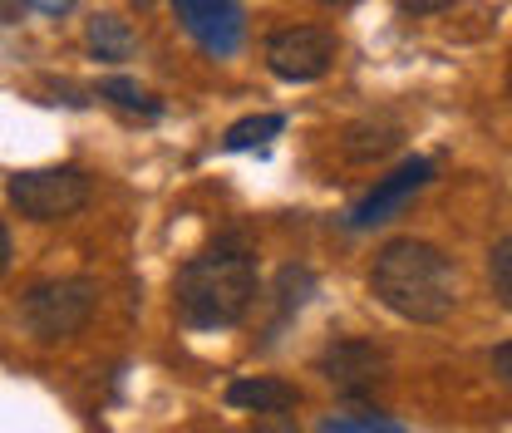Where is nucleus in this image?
I'll return each instance as SVG.
<instances>
[{
    "label": "nucleus",
    "instance_id": "f257e3e1",
    "mask_svg": "<svg viewBox=\"0 0 512 433\" xmlns=\"http://www.w3.org/2000/svg\"><path fill=\"white\" fill-rule=\"evenodd\" d=\"M256 306V261L242 237H217L178 271V315L192 330H227Z\"/></svg>",
    "mask_w": 512,
    "mask_h": 433
},
{
    "label": "nucleus",
    "instance_id": "f03ea898",
    "mask_svg": "<svg viewBox=\"0 0 512 433\" xmlns=\"http://www.w3.org/2000/svg\"><path fill=\"white\" fill-rule=\"evenodd\" d=\"M370 291L384 310H394L399 320L414 325H439L458 306V281H453V261L434 242L419 237H399L380 247L370 266Z\"/></svg>",
    "mask_w": 512,
    "mask_h": 433
},
{
    "label": "nucleus",
    "instance_id": "7ed1b4c3",
    "mask_svg": "<svg viewBox=\"0 0 512 433\" xmlns=\"http://www.w3.org/2000/svg\"><path fill=\"white\" fill-rule=\"evenodd\" d=\"M94 306H99V286H94L89 276L40 281V286H30L25 301H20V325H25L35 340L55 345V340L79 335V330L89 325Z\"/></svg>",
    "mask_w": 512,
    "mask_h": 433
},
{
    "label": "nucleus",
    "instance_id": "20e7f679",
    "mask_svg": "<svg viewBox=\"0 0 512 433\" xmlns=\"http://www.w3.org/2000/svg\"><path fill=\"white\" fill-rule=\"evenodd\" d=\"M10 207L30 222H64L89 202V173L84 168H30L10 178Z\"/></svg>",
    "mask_w": 512,
    "mask_h": 433
},
{
    "label": "nucleus",
    "instance_id": "39448f33",
    "mask_svg": "<svg viewBox=\"0 0 512 433\" xmlns=\"http://www.w3.org/2000/svg\"><path fill=\"white\" fill-rule=\"evenodd\" d=\"M316 370L335 384V394H345V399H365V394H375L389 384V350L375 345V340H355V335H345V340H330L325 350H320Z\"/></svg>",
    "mask_w": 512,
    "mask_h": 433
},
{
    "label": "nucleus",
    "instance_id": "423d86ee",
    "mask_svg": "<svg viewBox=\"0 0 512 433\" xmlns=\"http://www.w3.org/2000/svg\"><path fill=\"white\" fill-rule=\"evenodd\" d=\"M335 35L320 25H286L266 40V69L286 84H316L320 74L335 64Z\"/></svg>",
    "mask_w": 512,
    "mask_h": 433
},
{
    "label": "nucleus",
    "instance_id": "0eeeda50",
    "mask_svg": "<svg viewBox=\"0 0 512 433\" xmlns=\"http://www.w3.org/2000/svg\"><path fill=\"white\" fill-rule=\"evenodd\" d=\"M173 15L183 20V30L212 60L237 55L242 40H247V10H242V0H173Z\"/></svg>",
    "mask_w": 512,
    "mask_h": 433
},
{
    "label": "nucleus",
    "instance_id": "6e6552de",
    "mask_svg": "<svg viewBox=\"0 0 512 433\" xmlns=\"http://www.w3.org/2000/svg\"><path fill=\"white\" fill-rule=\"evenodd\" d=\"M434 183V163L429 158H409V163H399L389 178H380V183L370 187L360 202H355V212H350V227L355 232H365V227H380V222H389L414 192H424V187Z\"/></svg>",
    "mask_w": 512,
    "mask_h": 433
},
{
    "label": "nucleus",
    "instance_id": "1a4fd4ad",
    "mask_svg": "<svg viewBox=\"0 0 512 433\" xmlns=\"http://www.w3.org/2000/svg\"><path fill=\"white\" fill-rule=\"evenodd\" d=\"M399 143H404V124H399L394 114H370V119H360V124L345 128L340 153H345L350 163H380V158H389Z\"/></svg>",
    "mask_w": 512,
    "mask_h": 433
},
{
    "label": "nucleus",
    "instance_id": "9d476101",
    "mask_svg": "<svg viewBox=\"0 0 512 433\" xmlns=\"http://www.w3.org/2000/svg\"><path fill=\"white\" fill-rule=\"evenodd\" d=\"M227 404L232 409H252V414H286V409L301 404V394L286 379H232L227 384Z\"/></svg>",
    "mask_w": 512,
    "mask_h": 433
},
{
    "label": "nucleus",
    "instance_id": "9b49d317",
    "mask_svg": "<svg viewBox=\"0 0 512 433\" xmlns=\"http://www.w3.org/2000/svg\"><path fill=\"white\" fill-rule=\"evenodd\" d=\"M84 40H89V50L99 55V60H109V64H119V60H128L133 55V30H128L119 15H94L89 20V30H84Z\"/></svg>",
    "mask_w": 512,
    "mask_h": 433
},
{
    "label": "nucleus",
    "instance_id": "f8f14e48",
    "mask_svg": "<svg viewBox=\"0 0 512 433\" xmlns=\"http://www.w3.org/2000/svg\"><path fill=\"white\" fill-rule=\"evenodd\" d=\"M281 128H286L281 114H252V119H237V124L227 128L222 148H227V153H252V148H266Z\"/></svg>",
    "mask_w": 512,
    "mask_h": 433
},
{
    "label": "nucleus",
    "instance_id": "ddd939ff",
    "mask_svg": "<svg viewBox=\"0 0 512 433\" xmlns=\"http://www.w3.org/2000/svg\"><path fill=\"white\" fill-rule=\"evenodd\" d=\"M99 99L119 104L124 114H143V119H158V114H163V104H158V99H153L148 89H138L133 79H124V74L104 79V84H99Z\"/></svg>",
    "mask_w": 512,
    "mask_h": 433
},
{
    "label": "nucleus",
    "instance_id": "4468645a",
    "mask_svg": "<svg viewBox=\"0 0 512 433\" xmlns=\"http://www.w3.org/2000/svg\"><path fill=\"white\" fill-rule=\"evenodd\" d=\"M311 291H316V276H311L306 266H286V271L276 276V296H281V315L301 310L306 301H311Z\"/></svg>",
    "mask_w": 512,
    "mask_h": 433
},
{
    "label": "nucleus",
    "instance_id": "2eb2a0df",
    "mask_svg": "<svg viewBox=\"0 0 512 433\" xmlns=\"http://www.w3.org/2000/svg\"><path fill=\"white\" fill-rule=\"evenodd\" d=\"M488 281H493V296L512 310V237H503L488 251Z\"/></svg>",
    "mask_w": 512,
    "mask_h": 433
},
{
    "label": "nucleus",
    "instance_id": "dca6fc26",
    "mask_svg": "<svg viewBox=\"0 0 512 433\" xmlns=\"http://www.w3.org/2000/svg\"><path fill=\"white\" fill-rule=\"evenodd\" d=\"M320 433H409V429H399L394 419H380V414H345V419H325Z\"/></svg>",
    "mask_w": 512,
    "mask_h": 433
},
{
    "label": "nucleus",
    "instance_id": "f3484780",
    "mask_svg": "<svg viewBox=\"0 0 512 433\" xmlns=\"http://www.w3.org/2000/svg\"><path fill=\"white\" fill-rule=\"evenodd\" d=\"M493 374H498V384L512 389V340H503V345L493 350Z\"/></svg>",
    "mask_w": 512,
    "mask_h": 433
},
{
    "label": "nucleus",
    "instance_id": "a211bd4d",
    "mask_svg": "<svg viewBox=\"0 0 512 433\" xmlns=\"http://www.w3.org/2000/svg\"><path fill=\"white\" fill-rule=\"evenodd\" d=\"M256 433H301V429H296V419H286V414H261V419H256Z\"/></svg>",
    "mask_w": 512,
    "mask_h": 433
},
{
    "label": "nucleus",
    "instance_id": "6ab92c4d",
    "mask_svg": "<svg viewBox=\"0 0 512 433\" xmlns=\"http://www.w3.org/2000/svg\"><path fill=\"white\" fill-rule=\"evenodd\" d=\"M453 0H399V10L404 15H439V10H448Z\"/></svg>",
    "mask_w": 512,
    "mask_h": 433
},
{
    "label": "nucleus",
    "instance_id": "aec40b11",
    "mask_svg": "<svg viewBox=\"0 0 512 433\" xmlns=\"http://www.w3.org/2000/svg\"><path fill=\"white\" fill-rule=\"evenodd\" d=\"M20 5H35V10H50V15H64V10H74L79 0H20Z\"/></svg>",
    "mask_w": 512,
    "mask_h": 433
},
{
    "label": "nucleus",
    "instance_id": "412c9836",
    "mask_svg": "<svg viewBox=\"0 0 512 433\" xmlns=\"http://www.w3.org/2000/svg\"><path fill=\"white\" fill-rule=\"evenodd\" d=\"M10 271V232H5V222H0V276Z\"/></svg>",
    "mask_w": 512,
    "mask_h": 433
},
{
    "label": "nucleus",
    "instance_id": "4be33fe9",
    "mask_svg": "<svg viewBox=\"0 0 512 433\" xmlns=\"http://www.w3.org/2000/svg\"><path fill=\"white\" fill-rule=\"evenodd\" d=\"M316 5H350V0H316Z\"/></svg>",
    "mask_w": 512,
    "mask_h": 433
}]
</instances>
